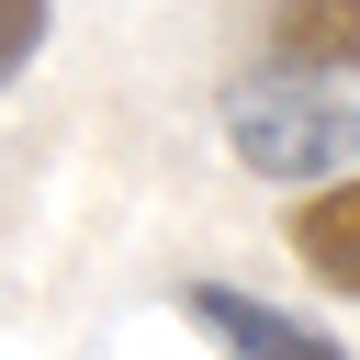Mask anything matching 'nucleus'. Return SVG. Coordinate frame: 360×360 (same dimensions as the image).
I'll return each mask as SVG.
<instances>
[{
	"instance_id": "obj_3",
	"label": "nucleus",
	"mask_w": 360,
	"mask_h": 360,
	"mask_svg": "<svg viewBox=\"0 0 360 360\" xmlns=\"http://www.w3.org/2000/svg\"><path fill=\"white\" fill-rule=\"evenodd\" d=\"M270 68L360 79V0H270Z\"/></svg>"
},
{
	"instance_id": "obj_1",
	"label": "nucleus",
	"mask_w": 360,
	"mask_h": 360,
	"mask_svg": "<svg viewBox=\"0 0 360 360\" xmlns=\"http://www.w3.org/2000/svg\"><path fill=\"white\" fill-rule=\"evenodd\" d=\"M225 146L248 180H281V191H315L338 169H360V101H338V79H292V68H259L225 90Z\"/></svg>"
},
{
	"instance_id": "obj_4",
	"label": "nucleus",
	"mask_w": 360,
	"mask_h": 360,
	"mask_svg": "<svg viewBox=\"0 0 360 360\" xmlns=\"http://www.w3.org/2000/svg\"><path fill=\"white\" fill-rule=\"evenodd\" d=\"M292 259H304L326 292L360 304V169H338V180L304 191V214H292Z\"/></svg>"
},
{
	"instance_id": "obj_5",
	"label": "nucleus",
	"mask_w": 360,
	"mask_h": 360,
	"mask_svg": "<svg viewBox=\"0 0 360 360\" xmlns=\"http://www.w3.org/2000/svg\"><path fill=\"white\" fill-rule=\"evenodd\" d=\"M45 22H56V0H0V101H11V79L45 56Z\"/></svg>"
},
{
	"instance_id": "obj_2",
	"label": "nucleus",
	"mask_w": 360,
	"mask_h": 360,
	"mask_svg": "<svg viewBox=\"0 0 360 360\" xmlns=\"http://www.w3.org/2000/svg\"><path fill=\"white\" fill-rule=\"evenodd\" d=\"M180 304H191V326H202L225 360H349L326 326L281 315L270 292H236V281H180Z\"/></svg>"
}]
</instances>
